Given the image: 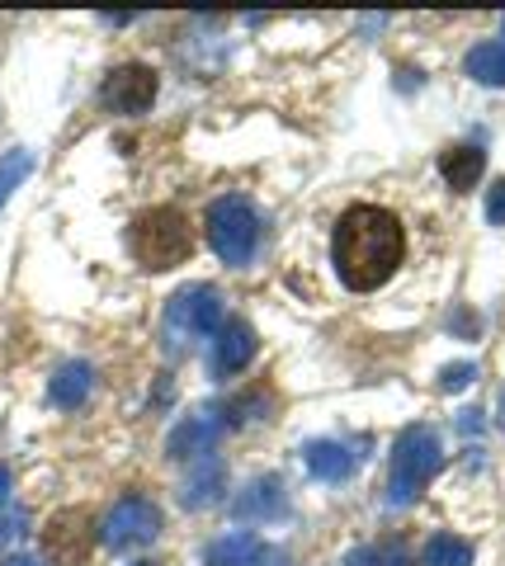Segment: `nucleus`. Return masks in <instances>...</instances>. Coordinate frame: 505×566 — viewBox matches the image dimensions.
<instances>
[{"instance_id": "obj_1", "label": "nucleus", "mask_w": 505, "mask_h": 566, "mask_svg": "<svg viewBox=\"0 0 505 566\" xmlns=\"http://www.w3.org/2000/svg\"><path fill=\"white\" fill-rule=\"evenodd\" d=\"M402 255H407V232L397 222V212L378 203H355L340 212L336 237H330V260H336V274L350 293L382 289L397 274Z\"/></svg>"}, {"instance_id": "obj_2", "label": "nucleus", "mask_w": 505, "mask_h": 566, "mask_svg": "<svg viewBox=\"0 0 505 566\" xmlns=\"http://www.w3.org/2000/svg\"><path fill=\"white\" fill-rule=\"evenodd\" d=\"M128 251L151 274L176 270V264H185L189 255H194V227H189L185 212L170 208V203L143 208L128 227Z\"/></svg>"}, {"instance_id": "obj_3", "label": "nucleus", "mask_w": 505, "mask_h": 566, "mask_svg": "<svg viewBox=\"0 0 505 566\" xmlns=\"http://www.w3.org/2000/svg\"><path fill=\"white\" fill-rule=\"evenodd\" d=\"M444 468V449H440V434L430 424H407L392 444V463H388V505H411L421 495L434 472Z\"/></svg>"}, {"instance_id": "obj_4", "label": "nucleus", "mask_w": 505, "mask_h": 566, "mask_svg": "<svg viewBox=\"0 0 505 566\" xmlns=\"http://www.w3.org/2000/svg\"><path fill=\"white\" fill-rule=\"evenodd\" d=\"M208 245L228 260V264H251L255 251H260V218L246 199H218L208 208Z\"/></svg>"}, {"instance_id": "obj_5", "label": "nucleus", "mask_w": 505, "mask_h": 566, "mask_svg": "<svg viewBox=\"0 0 505 566\" xmlns=\"http://www.w3.org/2000/svg\"><path fill=\"white\" fill-rule=\"evenodd\" d=\"M222 322H228V316H222V293L208 289V283H189L166 307V335L176 349L185 340H203V335L222 331Z\"/></svg>"}, {"instance_id": "obj_6", "label": "nucleus", "mask_w": 505, "mask_h": 566, "mask_svg": "<svg viewBox=\"0 0 505 566\" xmlns=\"http://www.w3.org/2000/svg\"><path fill=\"white\" fill-rule=\"evenodd\" d=\"M99 543V528H95V515L85 505H72V510H57L43 528V553L52 566H85Z\"/></svg>"}, {"instance_id": "obj_7", "label": "nucleus", "mask_w": 505, "mask_h": 566, "mask_svg": "<svg viewBox=\"0 0 505 566\" xmlns=\"http://www.w3.org/2000/svg\"><path fill=\"white\" fill-rule=\"evenodd\" d=\"M99 538L109 547H118V553H128V547H147V543L161 538V510H156L147 495H124V501L109 510Z\"/></svg>"}, {"instance_id": "obj_8", "label": "nucleus", "mask_w": 505, "mask_h": 566, "mask_svg": "<svg viewBox=\"0 0 505 566\" xmlns=\"http://www.w3.org/2000/svg\"><path fill=\"white\" fill-rule=\"evenodd\" d=\"M99 99L109 104L114 114H147L156 104V71L143 62H124L114 66L99 85Z\"/></svg>"}, {"instance_id": "obj_9", "label": "nucleus", "mask_w": 505, "mask_h": 566, "mask_svg": "<svg viewBox=\"0 0 505 566\" xmlns=\"http://www.w3.org/2000/svg\"><path fill=\"white\" fill-rule=\"evenodd\" d=\"M255 349H260L255 326L241 322V316H228V322H222V331H218V340H213V374H218V378L241 374V368L255 359Z\"/></svg>"}, {"instance_id": "obj_10", "label": "nucleus", "mask_w": 505, "mask_h": 566, "mask_svg": "<svg viewBox=\"0 0 505 566\" xmlns=\"http://www.w3.org/2000/svg\"><path fill=\"white\" fill-rule=\"evenodd\" d=\"M284 515H288V501L274 476H260V482H251L236 495V520H284Z\"/></svg>"}, {"instance_id": "obj_11", "label": "nucleus", "mask_w": 505, "mask_h": 566, "mask_svg": "<svg viewBox=\"0 0 505 566\" xmlns=\"http://www.w3.org/2000/svg\"><path fill=\"white\" fill-rule=\"evenodd\" d=\"M222 491H228V468H222V458L203 453V458H199V468L189 472V482H185V505H189V510L218 505V501H222Z\"/></svg>"}, {"instance_id": "obj_12", "label": "nucleus", "mask_w": 505, "mask_h": 566, "mask_svg": "<svg viewBox=\"0 0 505 566\" xmlns=\"http://www.w3.org/2000/svg\"><path fill=\"white\" fill-rule=\"evenodd\" d=\"M307 458V472L317 476V482H345V476L355 472V453L336 444V439H312V444L303 449Z\"/></svg>"}, {"instance_id": "obj_13", "label": "nucleus", "mask_w": 505, "mask_h": 566, "mask_svg": "<svg viewBox=\"0 0 505 566\" xmlns=\"http://www.w3.org/2000/svg\"><path fill=\"white\" fill-rule=\"evenodd\" d=\"M218 434H222V420L213 416H189L176 424V434H170V458H194V453H213L218 444Z\"/></svg>"}, {"instance_id": "obj_14", "label": "nucleus", "mask_w": 505, "mask_h": 566, "mask_svg": "<svg viewBox=\"0 0 505 566\" xmlns=\"http://www.w3.org/2000/svg\"><path fill=\"white\" fill-rule=\"evenodd\" d=\"M91 387H95L91 364L72 359V364H62L57 374H52V382H48V401H52V406H62V411H72V406H81L85 397H91Z\"/></svg>"}, {"instance_id": "obj_15", "label": "nucleus", "mask_w": 505, "mask_h": 566, "mask_svg": "<svg viewBox=\"0 0 505 566\" xmlns=\"http://www.w3.org/2000/svg\"><path fill=\"white\" fill-rule=\"evenodd\" d=\"M482 170H486V151L482 147H473V142H463V147H449L444 156H440V175L454 189H473L477 180H482Z\"/></svg>"}, {"instance_id": "obj_16", "label": "nucleus", "mask_w": 505, "mask_h": 566, "mask_svg": "<svg viewBox=\"0 0 505 566\" xmlns=\"http://www.w3.org/2000/svg\"><path fill=\"white\" fill-rule=\"evenodd\" d=\"M270 557V547L260 543L255 534H228V538H218L213 547H208V566H255V562H265Z\"/></svg>"}, {"instance_id": "obj_17", "label": "nucleus", "mask_w": 505, "mask_h": 566, "mask_svg": "<svg viewBox=\"0 0 505 566\" xmlns=\"http://www.w3.org/2000/svg\"><path fill=\"white\" fill-rule=\"evenodd\" d=\"M467 76L482 85H505V43H477L467 52Z\"/></svg>"}, {"instance_id": "obj_18", "label": "nucleus", "mask_w": 505, "mask_h": 566, "mask_svg": "<svg viewBox=\"0 0 505 566\" xmlns=\"http://www.w3.org/2000/svg\"><path fill=\"white\" fill-rule=\"evenodd\" d=\"M425 566H473V547L459 534H434L425 543Z\"/></svg>"}, {"instance_id": "obj_19", "label": "nucleus", "mask_w": 505, "mask_h": 566, "mask_svg": "<svg viewBox=\"0 0 505 566\" xmlns=\"http://www.w3.org/2000/svg\"><path fill=\"white\" fill-rule=\"evenodd\" d=\"M29 170H33V151H10L6 161H0V208H6V199L14 189H20L24 180H29Z\"/></svg>"}, {"instance_id": "obj_20", "label": "nucleus", "mask_w": 505, "mask_h": 566, "mask_svg": "<svg viewBox=\"0 0 505 566\" xmlns=\"http://www.w3.org/2000/svg\"><path fill=\"white\" fill-rule=\"evenodd\" d=\"M473 378H477V364H449L444 378H440V387H444V392H459V387H467Z\"/></svg>"}, {"instance_id": "obj_21", "label": "nucleus", "mask_w": 505, "mask_h": 566, "mask_svg": "<svg viewBox=\"0 0 505 566\" xmlns=\"http://www.w3.org/2000/svg\"><path fill=\"white\" fill-rule=\"evenodd\" d=\"M486 218H492L496 227H505V180H496L492 193H486Z\"/></svg>"}, {"instance_id": "obj_22", "label": "nucleus", "mask_w": 505, "mask_h": 566, "mask_svg": "<svg viewBox=\"0 0 505 566\" xmlns=\"http://www.w3.org/2000/svg\"><path fill=\"white\" fill-rule=\"evenodd\" d=\"M20 524H24V510H14V515H0V543L20 534Z\"/></svg>"}, {"instance_id": "obj_23", "label": "nucleus", "mask_w": 505, "mask_h": 566, "mask_svg": "<svg viewBox=\"0 0 505 566\" xmlns=\"http://www.w3.org/2000/svg\"><path fill=\"white\" fill-rule=\"evenodd\" d=\"M345 566H382V562H378V553H369V547H359V553L345 562Z\"/></svg>"}, {"instance_id": "obj_24", "label": "nucleus", "mask_w": 505, "mask_h": 566, "mask_svg": "<svg viewBox=\"0 0 505 566\" xmlns=\"http://www.w3.org/2000/svg\"><path fill=\"white\" fill-rule=\"evenodd\" d=\"M6 495H10V468L0 463V501H6Z\"/></svg>"}, {"instance_id": "obj_25", "label": "nucleus", "mask_w": 505, "mask_h": 566, "mask_svg": "<svg viewBox=\"0 0 505 566\" xmlns=\"http://www.w3.org/2000/svg\"><path fill=\"white\" fill-rule=\"evenodd\" d=\"M6 566H39V562H33V557H10Z\"/></svg>"}, {"instance_id": "obj_26", "label": "nucleus", "mask_w": 505, "mask_h": 566, "mask_svg": "<svg viewBox=\"0 0 505 566\" xmlns=\"http://www.w3.org/2000/svg\"><path fill=\"white\" fill-rule=\"evenodd\" d=\"M137 566H151V562H137Z\"/></svg>"}]
</instances>
